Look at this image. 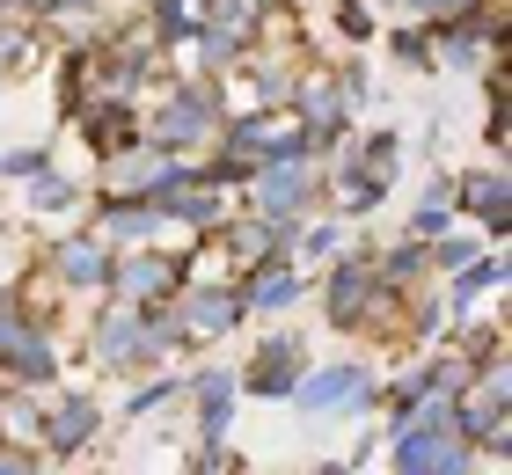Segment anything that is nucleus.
I'll return each mask as SVG.
<instances>
[{"label":"nucleus","mask_w":512,"mask_h":475,"mask_svg":"<svg viewBox=\"0 0 512 475\" xmlns=\"http://www.w3.org/2000/svg\"><path fill=\"white\" fill-rule=\"evenodd\" d=\"M205 125H213V95H205V88H191V95H176V103L169 110H161V139H198Z\"/></svg>","instance_id":"obj_2"},{"label":"nucleus","mask_w":512,"mask_h":475,"mask_svg":"<svg viewBox=\"0 0 512 475\" xmlns=\"http://www.w3.org/2000/svg\"><path fill=\"white\" fill-rule=\"evenodd\" d=\"M359 388H366L359 373H322V380H315L308 395H315V402H337V395H359Z\"/></svg>","instance_id":"obj_4"},{"label":"nucleus","mask_w":512,"mask_h":475,"mask_svg":"<svg viewBox=\"0 0 512 475\" xmlns=\"http://www.w3.org/2000/svg\"><path fill=\"white\" fill-rule=\"evenodd\" d=\"M300 190H308V169H300V161H278V169L264 176V205H271V212H293Z\"/></svg>","instance_id":"obj_3"},{"label":"nucleus","mask_w":512,"mask_h":475,"mask_svg":"<svg viewBox=\"0 0 512 475\" xmlns=\"http://www.w3.org/2000/svg\"><path fill=\"white\" fill-rule=\"evenodd\" d=\"M256 22V0H205V52H235Z\"/></svg>","instance_id":"obj_1"},{"label":"nucleus","mask_w":512,"mask_h":475,"mask_svg":"<svg viewBox=\"0 0 512 475\" xmlns=\"http://www.w3.org/2000/svg\"><path fill=\"white\" fill-rule=\"evenodd\" d=\"M498 190H505V183H476V190H469V205L483 212V220H505V198H498Z\"/></svg>","instance_id":"obj_5"},{"label":"nucleus","mask_w":512,"mask_h":475,"mask_svg":"<svg viewBox=\"0 0 512 475\" xmlns=\"http://www.w3.org/2000/svg\"><path fill=\"white\" fill-rule=\"evenodd\" d=\"M256 300H264V307L271 300H293V278L286 271H264V278H256Z\"/></svg>","instance_id":"obj_6"},{"label":"nucleus","mask_w":512,"mask_h":475,"mask_svg":"<svg viewBox=\"0 0 512 475\" xmlns=\"http://www.w3.org/2000/svg\"><path fill=\"white\" fill-rule=\"evenodd\" d=\"M410 8H439V0H410Z\"/></svg>","instance_id":"obj_8"},{"label":"nucleus","mask_w":512,"mask_h":475,"mask_svg":"<svg viewBox=\"0 0 512 475\" xmlns=\"http://www.w3.org/2000/svg\"><path fill=\"white\" fill-rule=\"evenodd\" d=\"M66 278H103V264L88 256V242H74V249H66Z\"/></svg>","instance_id":"obj_7"}]
</instances>
